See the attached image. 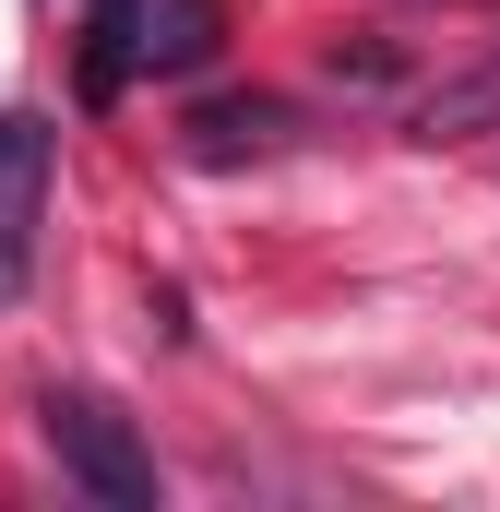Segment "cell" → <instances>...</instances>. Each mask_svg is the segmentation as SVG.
<instances>
[{
    "label": "cell",
    "mask_w": 500,
    "mask_h": 512,
    "mask_svg": "<svg viewBox=\"0 0 500 512\" xmlns=\"http://www.w3.org/2000/svg\"><path fill=\"white\" fill-rule=\"evenodd\" d=\"M48 167H60V120H0V310L36 286V239H48Z\"/></svg>",
    "instance_id": "3957f363"
},
{
    "label": "cell",
    "mask_w": 500,
    "mask_h": 512,
    "mask_svg": "<svg viewBox=\"0 0 500 512\" xmlns=\"http://www.w3.org/2000/svg\"><path fill=\"white\" fill-rule=\"evenodd\" d=\"M465 131H500V48L477 72H453V84L417 96V143H465Z\"/></svg>",
    "instance_id": "5b68a950"
},
{
    "label": "cell",
    "mask_w": 500,
    "mask_h": 512,
    "mask_svg": "<svg viewBox=\"0 0 500 512\" xmlns=\"http://www.w3.org/2000/svg\"><path fill=\"white\" fill-rule=\"evenodd\" d=\"M227 36L215 0H96V84L120 72H203Z\"/></svg>",
    "instance_id": "7a4b0ae2"
},
{
    "label": "cell",
    "mask_w": 500,
    "mask_h": 512,
    "mask_svg": "<svg viewBox=\"0 0 500 512\" xmlns=\"http://www.w3.org/2000/svg\"><path fill=\"white\" fill-rule=\"evenodd\" d=\"M286 131H298L286 96H203L191 108V155L203 167H239V155H286Z\"/></svg>",
    "instance_id": "277c9868"
},
{
    "label": "cell",
    "mask_w": 500,
    "mask_h": 512,
    "mask_svg": "<svg viewBox=\"0 0 500 512\" xmlns=\"http://www.w3.org/2000/svg\"><path fill=\"white\" fill-rule=\"evenodd\" d=\"M36 429H48V453L108 512H155V453H143V429H131L108 393H36Z\"/></svg>",
    "instance_id": "6da1fadb"
}]
</instances>
